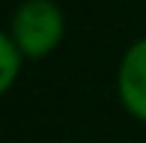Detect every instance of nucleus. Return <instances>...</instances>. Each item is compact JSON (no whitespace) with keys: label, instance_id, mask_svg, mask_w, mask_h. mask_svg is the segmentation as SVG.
<instances>
[{"label":"nucleus","instance_id":"2","mask_svg":"<svg viewBox=\"0 0 146 143\" xmlns=\"http://www.w3.org/2000/svg\"><path fill=\"white\" fill-rule=\"evenodd\" d=\"M116 93L122 107L134 119L146 122V36L134 39L125 48L116 69Z\"/></svg>","mask_w":146,"mask_h":143},{"label":"nucleus","instance_id":"1","mask_svg":"<svg viewBox=\"0 0 146 143\" xmlns=\"http://www.w3.org/2000/svg\"><path fill=\"white\" fill-rule=\"evenodd\" d=\"M9 36L24 57L42 60L60 48L66 36V15L54 0H24L12 12Z\"/></svg>","mask_w":146,"mask_h":143},{"label":"nucleus","instance_id":"3","mask_svg":"<svg viewBox=\"0 0 146 143\" xmlns=\"http://www.w3.org/2000/svg\"><path fill=\"white\" fill-rule=\"evenodd\" d=\"M21 60H24V54L18 51V45L12 42V36L0 30V95H6L12 89V83L18 81Z\"/></svg>","mask_w":146,"mask_h":143}]
</instances>
